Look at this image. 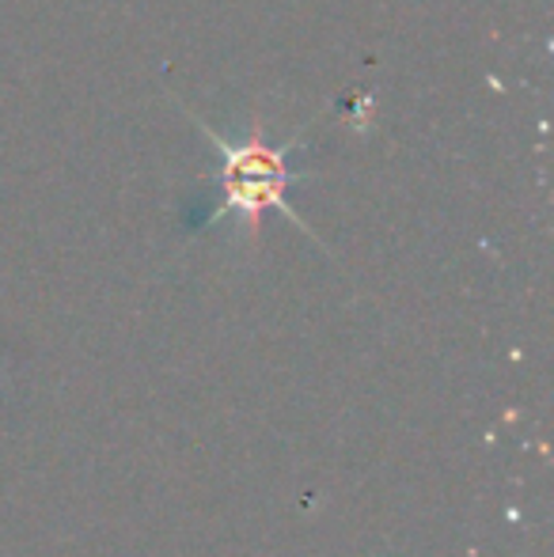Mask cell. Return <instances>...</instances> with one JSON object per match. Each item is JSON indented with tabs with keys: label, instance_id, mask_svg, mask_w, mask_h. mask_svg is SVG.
Masks as SVG:
<instances>
[{
	"label": "cell",
	"instance_id": "6da1fadb",
	"mask_svg": "<svg viewBox=\"0 0 554 557\" xmlns=\"http://www.w3.org/2000/svg\"><path fill=\"white\" fill-rule=\"evenodd\" d=\"M209 140L217 145V156H221V168H217V183L224 190V206L221 213H239V221L259 235L262 213L270 209H281L285 216H293V209L285 206L288 183H293L300 171L288 168V145H267L262 140V129H255V137H247L244 145H229L213 133V125H201ZM296 221V216H293Z\"/></svg>",
	"mask_w": 554,
	"mask_h": 557
}]
</instances>
